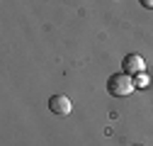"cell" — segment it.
<instances>
[{"mask_svg":"<svg viewBox=\"0 0 153 146\" xmlns=\"http://www.w3.org/2000/svg\"><path fill=\"white\" fill-rule=\"evenodd\" d=\"M107 90L114 98H126L136 90V83H134V76L129 73H114V76L107 80Z\"/></svg>","mask_w":153,"mask_h":146,"instance_id":"cell-1","label":"cell"},{"mask_svg":"<svg viewBox=\"0 0 153 146\" xmlns=\"http://www.w3.org/2000/svg\"><path fill=\"white\" fill-rule=\"evenodd\" d=\"M49 110L53 115H59V117H66V115H71V110H73V102H71V98L68 95H53L51 100H49Z\"/></svg>","mask_w":153,"mask_h":146,"instance_id":"cell-2","label":"cell"},{"mask_svg":"<svg viewBox=\"0 0 153 146\" xmlns=\"http://www.w3.org/2000/svg\"><path fill=\"white\" fill-rule=\"evenodd\" d=\"M122 68H124V73H129V76H139V73H143L146 63H143V59L139 56V54H126L124 61H122Z\"/></svg>","mask_w":153,"mask_h":146,"instance_id":"cell-3","label":"cell"},{"mask_svg":"<svg viewBox=\"0 0 153 146\" xmlns=\"http://www.w3.org/2000/svg\"><path fill=\"white\" fill-rule=\"evenodd\" d=\"M136 85H148V76H143V73H139L136 76V80H134Z\"/></svg>","mask_w":153,"mask_h":146,"instance_id":"cell-4","label":"cell"},{"mask_svg":"<svg viewBox=\"0 0 153 146\" xmlns=\"http://www.w3.org/2000/svg\"><path fill=\"white\" fill-rule=\"evenodd\" d=\"M141 3V7H146V10H153V0H139Z\"/></svg>","mask_w":153,"mask_h":146,"instance_id":"cell-5","label":"cell"}]
</instances>
